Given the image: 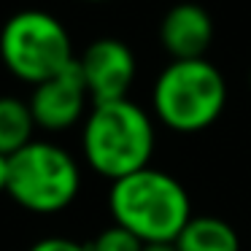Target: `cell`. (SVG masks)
Wrapping results in <instances>:
<instances>
[{"label":"cell","instance_id":"1","mask_svg":"<svg viewBox=\"0 0 251 251\" xmlns=\"http://www.w3.org/2000/svg\"><path fill=\"white\" fill-rule=\"evenodd\" d=\"M154 143V119L130 98L95 103L81 122L84 162L108 181L149 168Z\"/></svg>","mask_w":251,"mask_h":251},{"label":"cell","instance_id":"2","mask_svg":"<svg viewBox=\"0 0 251 251\" xmlns=\"http://www.w3.org/2000/svg\"><path fill=\"white\" fill-rule=\"evenodd\" d=\"M108 211L114 224L141 243H173L192 219V200L178 178L157 168H143L111 181Z\"/></svg>","mask_w":251,"mask_h":251},{"label":"cell","instance_id":"3","mask_svg":"<svg viewBox=\"0 0 251 251\" xmlns=\"http://www.w3.org/2000/svg\"><path fill=\"white\" fill-rule=\"evenodd\" d=\"M151 108L168 130L202 132L227 108V78L211 60H170L151 87Z\"/></svg>","mask_w":251,"mask_h":251},{"label":"cell","instance_id":"4","mask_svg":"<svg viewBox=\"0 0 251 251\" xmlns=\"http://www.w3.org/2000/svg\"><path fill=\"white\" fill-rule=\"evenodd\" d=\"M0 62L19 81L35 84L68 71L76 62L68 27L49 11L25 8L0 27Z\"/></svg>","mask_w":251,"mask_h":251},{"label":"cell","instance_id":"5","mask_svg":"<svg viewBox=\"0 0 251 251\" xmlns=\"http://www.w3.org/2000/svg\"><path fill=\"white\" fill-rule=\"evenodd\" d=\"M81 192V168L76 157L49 141H33L11 157L6 195L22 211L54 216L73 205Z\"/></svg>","mask_w":251,"mask_h":251},{"label":"cell","instance_id":"6","mask_svg":"<svg viewBox=\"0 0 251 251\" xmlns=\"http://www.w3.org/2000/svg\"><path fill=\"white\" fill-rule=\"evenodd\" d=\"M76 65L87 84L89 100L95 103H111L125 100L135 81L138 62L132 49L119 38H98L76 57Z\"/></svg>","mask_w":251,"mask_h":251},{"label":"cell","instance_id":"7","mask_svg":"<svg viewBox=\"0 0 251 251\" xmlns=\"http://www.w3.org/2000/svg\"><path fill=\"white\" fill-rule=\"evenodd\" d=\"M27 105L33 111L35 127L46 132H65L87 119V108H92V100H89L81 71L73 62L68 71L35 84Z\"/></svg>","mask_w":251,"mask_h":251},{"label":"cell","instance_id":"8","mask_svg":"<svg viewBox=\"0 0 251 251\" xmlns=\"http://www.w3.org/2000/svg\"><path fill=\"white\" fill-rule=\"evenodd\" d=\"M159 44L170 60H205L213 44V19L200 3H178L159 22Z\"/></svg>","mask_w":251,"mask_h":251},{"label":"cell","instance_id":"9","mask_svg":"<svg viewBox=\"0 0 251 251\" xmlns=\"http://www.w3.org/2000/svg\"><path fill=\"white\" fill-rule=\"evenodd\" d=\"M176 251H240V238L219 216H192L173 240Z\"/></svg>","mask_w":251,"mask_h":251},{"label":"cell","instance_id":"10","mask_svg":"<svg viewBox=\"0 0 251 251\" xmlns=\"http://www.w3.org/2000/svg\"><path fill=\"white\" fill-rule=\"evenodd\" d=\"M35 119L27 100H19L14 95H0V154H14L33 143Z\"/></svg>","mask_w":251,"mask_h":251},{"label":"cell","instance_id":"11","mask_svg":"<svg viewBox=\"0 0 251 251\" xmlns=\"http://www.w3.org/2000/svg\"><path fill=\"white\" fill-rule=\"evenodd\" d=\"M89 251H143L141 240L135 238L132 232H127L125 227H119V224H111V227H105L103 232L95 235L92 243H87Z\"/></svg>","mask_w":251,"mask_h":251},{"label":"cell","instance_id":"12","mask_svg":"<svg viewBox=\"0 0 251 251\" xmlns=\"http://www.w3.org/2000/svg\"><path fill=\"white\" fill-rule=\"evenodd\" d=\"M27 251H89V246L78 243V240H71V238H57V235H51V238L35 240Z\"/></svg>","mask_w":251,"mask_h":251},{"label":"cell","instance_id":"13","mask_svg":"<svg viewBox=\"0 0 251 251\" xmlns=\"http://www.w3.org/2000/svg\"><path fill=\"white\" fill-rule=\"evenodd\" d=\"M8 178H11V157L0 154V195L8 192Z\"/></svg>","mask_w":251,"mask_h":251},{"label":"cell","instance_id":"14","mask_svg":"<svg viewBox=\"0 0 251 251\" xmlns=\"http://www.w3.org/2000/svg\"><path fill=\"white\" fill-rule=\"evenodd\" d=\"M143 251H176V243H146Z\"/></svg>","mask_w":251,"mask_h":251},{"label":"cell","instance_id":"15","mask_svg":"<svg viewBox=\"0 0 251 251\" xmlns=\"http://www.w3.org/2000/svg\"><path fill=\"white\" fill-rule=\"evenodd\" d=\"M81 3H111V0H81Z\"/></svg>","mask_w":251,"mask_h":251},{"label":"cell","instance_id":"16","mask_svg":"<svg viewBox=\"0 0 251 251\" xmlns=\"http://www.w3.org/2000/svg\"><path fill=\"white\" fill-rule=\"evenodd\" d=\"M249 87H251V73H249Z\"/></svg>","mask_w":251,"mask_h":251}]
</instances>
